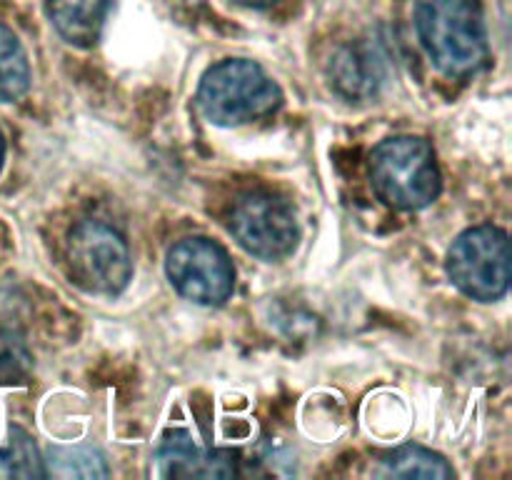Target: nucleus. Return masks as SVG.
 Listing matches in <instances>:
<instances>
[{
    "label": "nucleus",
    "instance_id": "nucleus-2",
    "mask_svg": "<svg viewBox=\"0 0 512 480\" xmlns=\"http://www.w3.org/2000/svg\"><path fill=\"white\" fill-rule=\"evenodd\" d=\"M370 178L380 200L400 210L425 208L440 193L433 148L413 135L380 143L370 155Z\"/></svg>",
    "mask_w": 512,
    "mask_h": 480
},
{
    "label": "nucleus",
    "instance_id": "nucleus-16",
    "mask_svg": "<svg viewBox=\"0 0 512 480\" xmlns=\"http://www.w3.org/2000/svg\"><path fill=\"white\" fill-rule=\"evenodd\" d=\"M238 5H248V8H265V5H270L273 0H235Z\"/></svg>",
    "mask_w": 512,
    "mask_h": 480
},
{
    "label": "nucleus",
    "instance_id": "nucleus-11",
    "mask_svg": "<svg viewBox=\"0 0 512 480\" xmlns=\"http://www.w3.org/2000/svg\"><path fill=\"white\" fill-rule=\"evenodd\" d=\"M43 458L25 430L0 425V478H43Z\"/></svg>",
    "mask_w": 512,
    "mask_h": 480
},
{
    "label": "nucleus",
    "instance_id": "nucleus-14",
    "mask_svg": "<svg viewBox=\"0 0 512 480\" xmlns=\"http://www.w3.org/2000/svg\"><path fill=\"white\" fill-rule=\"evenodd\" d=\"M30 70L18 38L0 25V100L10 103L28 90Z\"/></svg>",
    "mask_w": 512,
    "mask_h": 480
},
{
    "label": "nucleus",
    "instance_id": "nucleus-17",
    "mask_svg": "<svg viewBox=\"0 0 512 480\" xmlns=\"http://www.w3.org/2000/svg\"><path fill=\"white\" fill-rule=\"evenodd\" d=\"M0 165H3V135H0Z\"/></svg>",
    "mask_w": 512,
    "mask_h": 480
},
{
    "label": "nucleus",
    "instance_id": "nucleus-6",
    "mask_svg": "<svg viewBox=\"0 0 512 480\" xmlns=\"http://www.w3.org/2000/svg\"><path fill=\"white\" fill-rule=\"evenodd\" d=\"M168 278L180 295L203 305H218L233 293L235 270L228 253L213 240L185 238L168 253Z\"/></svg>",
    "mask_w": 512,
    "mask_h": 480
},
{
    "label": "nucleus",
    "instance_id": "nucleus-10",
    "mask_svg": "<svg viewBox=\"0 0 512 480\" xmlns=\"http://www.w3.org/2000/svg\"><path fill=\"white\" fill-rule=\"evenodd\" d=\"M110 0H48V18L70 45L90 48L103 33Z\"/></svg>",
    "mask_w": 512,
    "mask_h": 480
},
{
    "label": "nucleus",
    "instance_id": "nucleus-7",
    "mask_svg": "<svg viewBox=\"0 0 512 480\" xmlns=\"http://www.w3.org/2000/svg\"><path fill=\"white\" fill-rule=\"evenodd\" d=\"M230 230L248 253L275 260L298 243V223L283 200L268 193H248L230 210Z\"/></svg>",
    "mask_w": 512,
    "mask_h": 480
},
{
    "label": "nucleus",
    "instance_id": "nucleus-8",
    "mask_svg": "<svg viewBox=\"0 0 512 480\" xmlns=\"http://www.w3.org/2000/svg\"><path fill=\"white\" fill-rule=\"evenodd\" d=\"M158 473L163 478H230L238 473L228 450H205L183 430L165 435L158 450Z\"/></svg>",
    "mask_w": 512,
    "mask_h": 480
},
{
    "label": "nucleus",
    "instance_id": "nucleus-4",
    "mask_svg": "<svg viewBox=\"0 0 512 480\" xmlns=\"http://www.w3.org/2000/svg\"><path fill=\"white\" fill-rule=\"evenodd\" d=\"M448 273L465 295L495 300L510 285L508 235L493 225L465 230L448 255Z\"/></svg>",
    "mask_w": 512,
    "mask_h": 480
},
{
    "label": "nucleus",
    "instance_id": "nucleus-13",
    "mask_svg": "<svg viewBox=\"0 0 512 480\" xmlns=\"http://www.w3.org/2000/svg\"><path fill=\"white\" fill-rule=\"evenodd\" d=\"M380 475H385V478L445 480L453 478V468L433 450H425L420 445H403L383 460Z\"/></svg>",
    "mask_w": 512,
    "mask_h": 480
},
{
    "label": "nucleus",
    "instance_id": "nucleus-5",
    "mask_svg": "<svg viewBox=\"0 0 512 480\" xmlns=\"http://www.w3.org/2000/svg\"><path fill=\"white\" fill-rule=\"evenodd\" d=\"M68 265L75 283L98 295L120 293L133 273L125 240L98 220L75 225L68 240Z\"/></svg>",
    "mask_w": 512,
    "mask_h": 480
},
{
    "label": "nucleus",
    "instance_id": "nucleus-3",
    "mask_svg": "<svg viewBox=\"0 0 512 480\" xmlns=\"http://www.w3.org/2000/svg\"><path fill=\"white\" fill-rule=\"evenodd\" d=\"M198 105L218 125H240L263 118L280 105V88L253 60H223L205 73Z\"/></svg>",
    "mask_w": 512,
    "mask_h": 480
},
{
    "label": "nucleus",
    "instance_id": "nucleus-15",
    "mask_svg": "<svg viewBox=\"0 0 512 480\" xmlns=\"http://www.w3.org/2000/svg\"><path fill=\"white\" fill-rule=\"evenodd\" d=\"M30 368H33V360L23 340L10 330L0 328V385L23 383Z\"/></svg>",
    "mask_w": 512,
    "mask_h": 480
},
{
    "label": "nucleus",
    "instance_id": "nucleus-12",
    "mask_svg": "<svg viewBox=\"0 0 512 480\" xmlns=\"http://www.w3.org/2000/svg\"><path fill=\"white\" fill-rule=\"evenodd\" d=\"M43 473L63 480H95L108 475V465H105L103 455L93 448H83V445H53V448H48V453L43 458Z\"/></svg>",
    "mask_w": 512,
    "mask_h": 480
},
{
    "label": "nucleus",
    "instance_id": "nucleus-9",
    "mask_svg": "<svg viewBox=\"0 0 512 480\" xmlns=\"http://www.w3.org/2000/svg\"><path fill=\"white\" fill-rule=\"evenodd\" d=\"M335 90L350 100H365L375 95L385 80V55L373 43H355L340 50L330 65Z\"/></svg>",
    "mask_w": 512,
    "mask_h": 480
},
{
    "label": "nucleus",
    "instance_id": "nucleus-1",
    "mask_svg": "<svg viewBox=\"0 0 512 480\" xmlns=\"http://www.w3.org/2000/svg\"><path fill=\"white\" fill-rule=\"evenodd\" d=\"M415 25L425 53L448 75H468L485 63L483 13L478 0H415Z\"/></svg>",
    "mask_w": 512,
    "mask_h": 480
}]
</instances>
